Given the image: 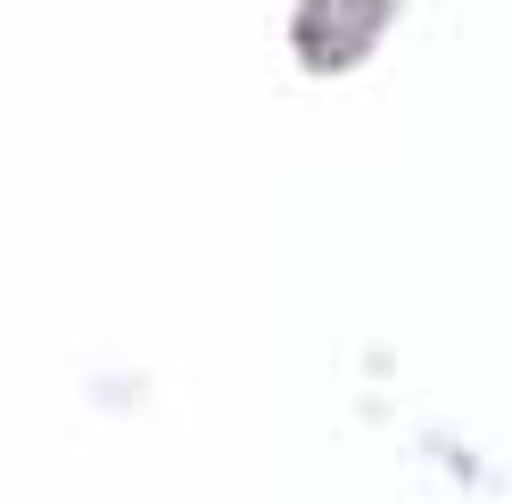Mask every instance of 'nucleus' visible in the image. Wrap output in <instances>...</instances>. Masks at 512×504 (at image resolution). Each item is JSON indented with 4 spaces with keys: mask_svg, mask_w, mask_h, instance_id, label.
I'll use <instances>...</instances> for the list:
<instances>
[]
</instances>
